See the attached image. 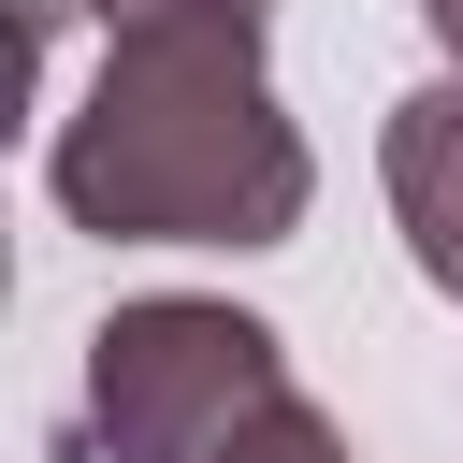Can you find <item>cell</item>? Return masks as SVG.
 <instances>
[{
  "instance_id": "6da1fadb",
  "label": "cell",
  "mask_w": 463,
  "mask_h": 463,
  "mask_svg": "<svg viewBox=\"0 0 463 463\" xmlns=\"http://www.w3.org/2000/svg\"><path fill=\"white\" fill-rule=\"evenodd\" d=\"M275 14H145L101 29V72L43 130V188L101 246H289L318 203V145L260 72Z\"/></svg>"
},
{
  "instance_id": "7a4b0ae2",
  "label": "cell",
  "mask_w": 463,
  "mask_h": 463,
  "mask_svg": "<svg viewBox=\"0 0 463 463\" xmlns=\"http://www.w3.org/2000/svg\"><path fill=\"white\" fill-rule=\"evenodd\" d=\"M304 376H289L275 318L217 304V289H145L87 333V449L101 463H217Z\"/></svg>"
},
{
  "instance_id": "3957f363",
  "label": "cell",
  "mask_w": 463,
  "mask_h": 463,
  "mask_svg": "<svg viewBox=\"0 0 463 463\" xmlns=\"http://www.w3.org/2000/svg\"><path fill=\"white\" fill-rule=\"evenodd\" d=\"M376 188H391L405 260L463 304V72H434V87H405L376 116Z\"/></svg>"
},
{
  "instance_id": "277c9868",
  "label": "cell",
  "mask_w": 463,
  "mask_h": 463,
  "mask_svg": "<svg viewBox=\"0 0 463 463\" xmlns=\"http://www.w3.org/2000/svg\"><path fill=\"white\" fill-rule=\"evenodd\" d=\"M217 463H347V434H333V405H304V391H289V405H275V420H246Z\"/></svg>"
},
{
  "instance_id": "5b68a950",
  "label": "cell",
  "mask_w": 463,
  "mask_h": 463,
  "mask_svg": "<svg viewBox=\"0 0 463 463\" xmlns=\"http://www.w3.org/2000/svg\"><path fill=\"white\" fill-rule=\"evenodd\" d=\"M101 29H145V14H275V0H87Z\"/></svg>"
},
{
  "instance_id": "8992f818",
  "label": "cell",
  "mask_w": 463,
  "mask_h": 463,
  "mask_svg": "<svg viewBox=\"0 0 463 463\" xmlns=\"http://www.w3.org/2000/svg\"><path fill=\"white\" fill-rule=\"evenodd\" d=\"M87 0H14V29H29V58H58V29H72Z\"/></svg>"
},
{
  "instance_id": "52a82bcc",
  "label": "cell",
  "mask_w": 463,
  "mask_h": 463,
  "mask_svg": "<svg viewBox=\"0 0 463 463\" xmlns=\"http://www.w3.org/2000/svg\"><path fill=\"white\" fill-rule=\"evenodd\" d=\"M420 29L449 43V72H463V0H420Z\"/></svg>"
}]
</instances>
